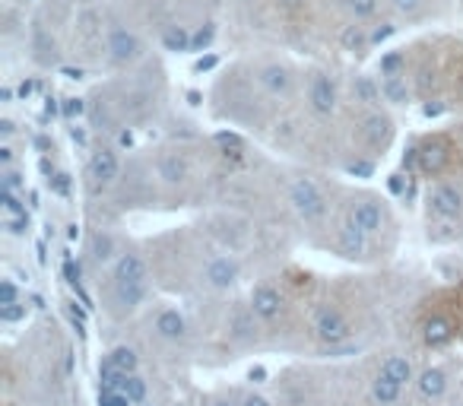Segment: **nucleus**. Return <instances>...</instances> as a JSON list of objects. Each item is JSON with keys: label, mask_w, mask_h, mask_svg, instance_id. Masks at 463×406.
Returning <instances> with one entry per match:
<instances>
[{"label": "nucleus", "mask_w": 463, "mask_h": 406, "mask_svg": "<svg viewBox=\"0 0 463 406\" xmlns=\"http://www.w3.org/2000/svg\"><path fill=\"white\" fill-rule=\"evenodd\" d=\"M146 289H149L146 260L140 254H121L109 279V311L115 317H128L130 311H137L143 305Z\"/></svg>", "instance_id": "obj_1"}, {"label": "nucleus", "mask_w": 463, "mask_h": 406, "mask_svg": "<svg viewBox=\"0 0 463 406\" xmlns=\"http://www.w3.org/2000/svg\"><path fill=\"white\" fill-rule=\"evenodd\" d=\"M454 140L444 134H429L419 140V146L412 149L410 156V165L416 168L422 178H441L450 165H454Z\"/></svg>", "instance_id": "obj_2"}, {"label": "nucleus", "mask_w": 463, "mask_h": 406, "mask_svg": "<svg viewBox=\"0 0 463 406\" xmlns=\"http://www.w3.org/2000/svg\"><path fill=\"white\" fill-rule=\"evenodd\" d=\"M419 336H422V343L429 349H444L460 336V330H457V324L450 321L441 308H435L431 302H425L422 315H419Z\"/></svg>", "instance_id": "obj_3"}, {"label": "nucleus", "mask_w": 463, "mask_h": 406, "mask_svg": "<svg viewBox=\"0 0 463 406\" xmlns=\"http://www.w3.org/2000/svg\"><path fill=\"white\" fill-rule=\"evenodd\" d=\"M289 203L296 207V213L302 216L305 222H321L327 216V197L321 194V187L308 178H296L289 184Z\"/></svg>", "instance_id": "obj_4"}, {"label": "nucleus", "mask_w": 463, "mask_h": 406, "mask_svg": "<svg viewBox=\"0 0 463 406\" xmlns=\"http://www.w3.org/2000/svg\"><path fill=\"white\" fill-rule=\"evenodd\" d=\"M425 210H429V220L438 222H450L463 213V194L460 187L448 184V181H438V184L429 187L425 194Z\"/></svg>", "instance_id": "obj_5"}, {"label": "nucleus", "mask_w": 463, "mask_h": 406, "mask_svg": "<svg viewBox=\"0 0 463 406\" xmlns=\"http://www.w3.org/2000/svg\"><path fill=\"white\" fill-rule=\"evenodd\" d=\"M311 327H315L317 340L330 343V346H343V343L353 340V324H349L336 308H330V305H324V308L315 311V321H311Z\"/></svg>", "instance_id": "obj_6"}, {"label": "nucleus", "mask_w": 463, "mask_h": 406, "mask_svg": "<svg viewBox=\"0 0 463 406\" xmlns=\"http://www.w3.org/2000/svg\"><path fill=\"white\" fill-rule=\"evenodd\" d=\"M349 226H355L362 235H378L384 226V207L374 197H362L349 207Z\"/></svg>", "instance_id": "obj_7"}, {"label": "nucleus", "mask_w": 463, "mask_h": 406, "mask_svg": "<svg viewBox=\"0 0 463 406\" xmlns=\"http://www.w3.org/2000/svg\"><path fill=\"white\" fill-rule=\"evenodd\" d=\"M258 83L273 99H286L296 90V77H292V71L286 64H264L258 71Z\"/></svg>", "instance_id": "obj_8"}, {"label": "nucleus", "mask_w": 463, "mask_h": 406, "mask_svg": "<svg viewBox=\"0 0 463 406\" xmlns=\"http://www.w3.org/2000/svg\"><path fill=\"white\" fill-rule=\"evenodd\" d=\"M308 105L315 115H334L336 111V83L327 77V73H311Z\"/></svg>", "instance_id": "obj_9"}, {"label": "nucleus", "mask_w": 463, "mask_h": 406, "mask_svg": "<svg viewBox=\"0 0 463 406\" xmlns=\"http://www.w3.org/2000/svg\"><path fill=\"white\" fill-rule=\"evenodd\" d=\"M286 302H283V292L270 283H260L251 289V315H258L260 321H277L283 315Z\"/></svg>", "instance_id": "obj_10"}, {"label": "nucleus", "mask_w": 463, "mask_h": 406, "mask_svg": "<svg viewBox=\"0 0 463 406\" xmlns=\"http://www.w3.org/2000/svg\"><path fill=\"white\" fill-rule=\"evenodd\" d=\"M118 168H121V165H118L115 149H96V153H92V159H90V168H86L92 191H105V187L118 178Z\"/></svg>", "instance_id": "obj_11"}, {"label": "nucleus", "mask_w": 463, "mask_h": 406, "mask_svg": "<svg viewBox=\"0 0 463 406\" xmlns=\"http://www.w3.org/2000/svg\"><path fill=\"white\" fill-rule=\"evenodd\" d=\"M362 143H365L372 153H381V149L391 143V137H393V124H391V118L387 115H381V111H368L365 115V121H362Z\"/></svg>", "instance_id": "obj_12"}, {"label": "nucleus", "mask_w": 463, "mask_h": 406, "mask_svg": "<svg viewBox=\"0 0 463 406\" xmlns=\"http://www.w3.org/2000/svg\"><path fill=\"white\" fill-rule=\"evenodd\" d=\"M109 58L115 64H130L134 58H140V39L124 26L109 29Z\"/></svg>", "instance_id": "obj_13"}, {"label": "nucleus", "mask_w": 463, "mask_h": 406, "mask_svg": "<svg viewBox=\"0 0 463 406\" xmlns=\"http://www.w3.org/2000/svg\"><path fill=\"white\" fill-rule=\"evenodd\" d=\"M203 279L213 289H229L239 279V264L232 258H225V254H216V258H210L203 264Z\"/></svg>", "instance_id": "obj_14"}, {"label": "nucleus", "mask_w": 463, "mask_h": 406, "mask_svg": "<svg viewBox=\"0 0 463 406\" xmlns=\"http://www.w3.org/2000/svg\"><path fill=\"white\" fill-rule=\"evenodd\" d=\"M429 302L435 305V308H441L444 315H448L450 321L457 324V330H460V336H463V283L450 286V289L435 292Z\"/></svg>", "instance_id": "obj_15"}, {"label": "nucleus", "mask_w": 463, "mask_h": 406, "mask_svg": "<svg viewBox=\"0 0 463 406\" xmlns=\"http://www.w3.org/2000/svg\"><path fill=\"white\" fill-rule=\"evenodd\" d=\"M156 334H159L162 340H172V343L184 340L187 324H184V317H181V311H175V308L159 311V315H156Z\"/></svg>", "instance_id": "obj_16"}, {"label": "nucleus", "mask_w": 463, "mask_h": 406, "mask_svg": "<svg viewBox=\"0 0 463 406\" xmlns=\"http://www.w3.org/2000/svg\"><path fill=\"white\" fill-rule=\"evenodd\" d=\"M381 96H384L387 102H393V105H403L406 99H410L406 73H400V71H384V77H381Z\"/></svg>", "instance_id": "obj_17"}, {"label": "nucleus", "mask_w": 463, "mask_h": 406, "mask_svg": "<svg viewBox=\"0 0 463 406\" xmlns=\"http://www.w3.org/2000/svg\"><path fill=\"white\" fill-rule=\"evenodd\" d=\"M444 391H448V374H444L441 368H425V372L419 374V393H422L425 400H438Z\"/></svg>", "instance_id": "obj_18"}, {"label": "nucleus", "mask_w": 463, "mask_h": 406, "mask_svg": "<svg viewBox=\"0 0 463 406\" xmlns=\"http://www.w3.org/2000/svg\"><path fill=\"white\" fill-rule=\"evenodd\" d=\"M400 391H403V384H397L393 378H387V374H378L372 384V393H374V403L381 406H393L400 400Z\"/></svg>", "instance_id": "obj_19"}, {"label": "nucleus", "mask_w": 463, "mask_h": 406, "mask_svg": "<svg viewBox=\"0 0 463 406\" xmlns=\"http://www.w3.org/2000/svg\"><path fill=\"white\" fill-rule=\"evenodd\" d=\"M159 178L165 181V184H181V181L187 178V162L181 159V156H162L159 159Z\"/></svg>", "instance_id": "obj_20"}, {"label": "nucleus", "mask_w": 463, "mask_h": 406, "mask_svg": "<svg viewBox=\"0 0 463 406\" xmlns=\"http://www.w3.org/2000/svg\"><path fill=\"white\" fill-rule=\"evenodd\" d=\"M381 374H387V378H393L397 384H410L412 381V365L406 355H387L384 365H381Z\"/></svg>", "instance_id": "obj_21"}, {"label": "nucleus", "mask_w": 463, "mask_h": 406, "mask_svg": "<svg viewBox=\"0 0 463 406\" xmlns=\"http://www.w3.org/2000/svg\"><path fill=\"white\" fill-rule=\"evenodd\" d=\"M365 239H368V235H362L359 229L346 222V226L340 229V239H336V245H340V251L346 254V258H355V254L365 251Z\"/></svg>", "instance_id": "obj_22"}, {"label": "nucleus", "mask_w": 463, "mask_h": 406, "mask_svg": "<svg viewBox=\"0 0 463 406\" xmlns=\"http://www.w3.org/2000/svg\"><path fill=\"white\" fill-rule=\"evenodd\" d=\"M102 365L115 368V372H121V374H134L137 372V353L128 346H118V349H111L109 359H105Z\"/></svg>", "instance_id": "obj_23"}, {"label": "nucleus", "mask_w": 463, "mask_h": 406, "mask_svg": "<svg viewBox=\"0 0 463 406\" xmlns=\"http://www.w3.org/2000/svg\"><path fill=\"white\" fill-rule=\"evenodd\" d=\"M343 4H346V10H349L353 20H372L381 7V0H343Z\"/></svg>", "instance_id": "obj_24"}, {"label": "nucleus", "mask_w": 463, "mask_h": 406, "mask_svg": "<svg viewBox=\"0 0 463 406\" xmlns=\"http://www.w3.org/2000/svg\"><path fill=\"white\" fill-rule=\"evenodd\" d=\"M165 45L172 48V52H187V48H194V39L181 26H172L165 33Z\"/></svg>", "instance_id": "obj_25"}, {"label": "nucleus", "mask_w": 463, "mask_h": 406, "mask_svg": "<svg viewBox=\"0 0 463 406\" xmlns=\"http://www.w3.org/2000/svg\"><path fill=\"white\" fill-rule=\"evenodd\" d=\"M118 391L128 393V397L134 400V403H140V400L146 397V387H143V381L137 378V374H128V378L121 381V387H118Z\"/></svg>", "instance_id": "obj_26"}, {"label": "nucleus", "mask_w": 463, "mask_h": 406, "mask_svg": "<svg viewBox=\"0 0 463 406\" xmlns=\"http://www.w3.org/2000/svg\"><path fill=\"white\" fill-rule=\"evenodd\" d=\"M343 45L346 48H365V45H372V35L362 33V26H349L346 33H343Z\"/></svg>", "instance_id": "obj_27"}, {"label": "nucleus", "mask_w": 463, "mask_h": 406, "mask_svg": "<svg viewBox=\"0 0 463 406\" xmlns=\"http://www.w3.org/2000/svg\"><path fill=\"white\" fill-rule=\"evenodd\" d=\"M92 258H96L99 264L111 258V239L109 235H96V239H92Z\"/></svg>", "instance_id": "obj_28"}, {"label": "nucleus", "mask_w": 463, "mask_h": 406, "mask_svg": "<svg viewBox=\"0 0 463 406\" xmlns=\"http://www.w3.org/2000/svg\"><path fill=\"white\" fill-rule=\"evenodd\" d=\"M134 400L124 391H102V406H130Z\"/></svg>", "instance_id": "obj_29"}, {"label": "nucleus", "mask_w": 463, "mask_h": 406, "mask_svg": "<svg viewBox=\"0 0 463 406\" xmlns=\"http://www.w3.org/2000/svg\"><path fill=\"white\" fill-rule=\"evenodd\" d=\"M391 4H393V10L403 14V16H412V14L422 10V0H391Z\"/></svg>", "instance_id": "obj_30"}, {"label": "nucleus", "mask_w": 463, "mask_h": 406, "mask_svg": "<svg viewBox=\"0 0 463 406\" xmlns=\"http://www.w3.org/2000/svg\"><path fill=\"white\" fill-rule=\"evenodd\" d=\"M355 90H359V96L365 99L368 105H374V102H378V92H381V86H378V90H374V83H368V80H359V83H355Z\"/></svg>", "instance_id": "obj_31"}, {"label": "nucleus", "mask_w": 463, "mask_h": 406, "mask_svg": "<svg viewBox=\"0 0 463 406\" xmlns=\"http://www.w3.org/2000/svg\"><path fill=\"white\" fill-rule=\"evenodd\" d=\"M14 302H16L14 283H10V279H4V283H0V305H14Z\"/></svg>", "instance_id": "obj_32"}, {"label": "nucleus", "mask_w": 463, "mask_h": 406, "mask_svg": "<svg viewBox=\"0 0 463 406\" xmlns=\"http://www.w3.org/2000/svg\"><path fill=\"white\" fill-rule=\"evenodd\" d=\"M391 35H393V26H387V23H384V26H378V29L372 33V45H378V42L391 39Z\"/></svg>", "instance_id": "obj_33"}, {"label": "nucleus", "mask_w": 463, "mask_h": 406, "mask_svg": "<svg viewBox=\"0 0 463 406\" xmlns=\"http://www.w3.org/2000/svg\"><path fill=\"white\" fill-rule=\"evenodd\" d=\"M241 406H270V400L260 397V393H248V397L241 400Z\"/></svg>", "instance_id": "obj_34"}, {"label": "nucleus", "mask_w": 463, "mask_h": 406, "mask_svg": "<svg viewBox=\"0 0 463 406\" xmlns=\"http://www.w3.org/2000/svg\"><path fill=\"white\" fill-rule=\"evenodd\" d=\"M210 39H213V29H200V33L194 35V48H203Z\"/></svg>", "instance_id": "obj_35"}, {"label": "nucleus", "mask_w": 463, "mask_h": 406, "mask_svg": "<svg viewBox=\"0 0 463 406\" xmlns=\"http://www.w3.org/2000/svg\"><path fill=\"white\" fill-rule=\"evenodd\" d=\"M16 184H20V175H14V172L4 175V187H7V191H14Z\"/></svg>", "instance_id": "obj_36"}, {"label": "nucleus", "mask_w": 463, "mask_h": 406, "mask_svg": "<svg viewBox=\"0 0 463 406\" xmlns=\"http://www.w3.org/2000/svg\"><path fill=\"white\" fill-rule=\"evenodd\" d=\"M279 4H283L286 10H296L298 7V0H279Z\"/></svg>", "instance_id": "obj_37"}, {"label": "nucleus", "mask_w": 463, "mask_h": 406, "mask_svg": "<svg viewBox=\"0 0 463 406\" xmlns=\"http://www.w3.org/2000/svg\"><path fill=\"white\" fill-rule=\"evenodd\" d=\"M210 406H235V403H232V400H213Z\"/></svg>", "instance_id": "obj_38"}, {"label": "nucleus", "mask_w": 463, "mask_h": 406, "mask_svg": "<svg viewBox=\"0 0 463 406\" xmlns=\"http://www.w3.org/2000/svg\"><path fill=\"white\" fill-rule=\"evenodd\" d=\"M460 92H463V71H460Z\"/></svg>", "instance_id": "obj_39"}, {"label": "nucleus", "mask_w": 463, "mask_h": 406, "mask_svg": "<svg viewBox=\"0 0 463 406\" xmlns=\"http://www.w3.org/2000/svg\"><path fill=\"white\" fill-rule=\"evenodd\" d=\"M454 406H457V403H454Z\"/></svg>", "instance_id": "obj_40"}]
</instances>
